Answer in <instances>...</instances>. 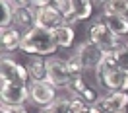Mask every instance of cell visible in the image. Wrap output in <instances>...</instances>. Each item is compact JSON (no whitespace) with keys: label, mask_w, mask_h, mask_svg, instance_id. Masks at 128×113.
<instances>
[{"label":"cell","mask_w":128,"mask_h":113,"mask_svg":"<svg viewBox=\"0 0 128 113\" xmlns=\"http://www.w3.org/2000/svg\"><path fill=\"white\" fill-rule=\"evenodd\" d=\"M58 43H56L54 31H48L43 29L39 25L31 27L29 31L24 33V39H22V53H25L27 56H47V55H54L58 51Z\"/></svg>","instance_id":"obj_1"},{"label":"cell","mask_w":128,"mask_h":113,"mask_svg":"<svg viewBox=\"0 0 128 113\" xmlns=\"http://www.w3.org/2000/svg\"><path fill=\"white\" fill-rule=\"evenodd\" d=\"M88 39L91 41V43H95L103 53H111V51H114V49L120 45V41H122V39H118V37H116V35H114V33H112L101 20H97L95 24H91L88 27Z\"/></svg>","instance_id":"obj_2"},{"label":"cell","mask_w":128,"mask_h":113,"mask_svg":"<svg viewBox=\"0 0 128 113\" xmlns=\"http://www.w3.org/2000/svg\"><path fill=\"white\" fill-rule=\"evenodd\" d=\"M47 80L56 86L58 90H64L70 80H72V72L68 68L66 59H58V56H48L47 59Z\"/></svg>","instance_id":"obj_3"},{"label":"cell","mask_w":128,"mask_h":113,"mask_svg":"<svg viewBox=\"0 0 128 113\" xmlns=\"http://www.w3.org/2000/svg\"><path fill=\"white\" fill-rule=\"evenodd\" d=\"M97 74V88L107 92H128V74L120 68L112 70H95Z\"/></svg>","instance_id":"obj_4"},{"label":"cell","mask_w":128,"mask_h":113,"mask_svg":"<svg viewBox=\"0 0 128 113\" xmlns=\"http://www.w3.org/2000/svg\"><path fill=\"white\" fill-rule=\"evenodd\" d=\"M29 72L25 65L18 63L14 59H10L8 55L2 56V63H0V82H20L25 86H31L29 84Z\"/></svg>","instance_id":"obj_5"},{"label":"cell","mask_w":128,"mask_h":113,"mask_svg":"<svg viewBox=\"0 0 128 113\" xmlns=\"http://www.w3.org/2000/svg\"><path fill=\"white\" fill-rule=\"evenodd\" d=\"M29 99L35 105L47 109V107H50L58 99V88L52 86L48 80L31 82V86H29Z\"/></svg>","instance_id":"obj_6"},{"label":"cell","mask_w":128,"mask_h":113,"mask_svg":"<svg viewBox=\"0 0 128 113\" xmlns=\"http://www.w3.org/2000/svg\"><path fill=\"white\" fill-rule=\"evenodd\" d=\"M74 55L78 56V61L82 63L84 70H86V72H91V70H97V68H99L105 53L97 47L95 43H91L89 39H86L84 43H80V45L76 47Z\"/></svg>","instance_id":"obj_7"},{"label":"cell","mask_w":128,"mask_h":113,"mask_svg":"<svg viewBox=\"0 0 128 113\" xmlns=\"http://www.w3.org/2000/svg\"><path fill=\"white\" fill-rule=\"evenodd\" d=\"M0 97L6 105H24L29 99V86L20 82H0Z\"/></svg>","instance_id":"obj_8"},{"label":"cell","mask_w":128,"mask_h":113,"mask_svg":"<svg viewBox=\"0 0 128 113\" xmlns=\"http://www.w3.org/2000/svg\"><path fill=\"white\" fill-rule=\"evenodd\" d=\"M64 24H66V22H64L62 14H60L54 6H47V8L35 10V25H39L43 29L56 31V29L62 27Z\"/></svg>","instance_id":"obj_9"},{"label":"cell","mask_w":128,"mask_h":113,"mask_svg":"<svg viewBox=\"0 0 128 113\" xmlns=\"http://www.w3.org/2000/svg\"><path fill=\"white\" fill-rule=\"evenodd\" d=\"M97 103L105 113H124L128 107V92H109L99 96Z\"/></svg>","instance_id":"obj_10"},{"label":"cell","mask_w":128,"mask_h":113,"mask_svg":"<svg viewBox=\"0 0 128 113\" xmlns=\"http://www.w3.org/2000/svg\"><path fill=\"white\" fill-rule=\"evenodd\" d=\"M22 39H24V31L18 29L16 25L4 27L2 33H0V45H2L4 55H8V53H14V51H18V49H22Z\"/></svg>","instance_id":"obj_11"},{"label":"cell","mask_w":128,"mask_h":113,"mask_svg":"<svg viewBox=\"0 0 128 113\" xmlns=\"http://www.w3.org/2000/svg\"><path fill=\"white\" fill-rule=\"evenodd\" d=\"M25 68H27V72H29L31 82L47 80V59H45V56H37V55L27 56Z\"/></svg>","instance_id":"obj_12"},{"label":"cell","mask_w":128,"mask_h":113,"mask_svg":"<svg viewBox=\"0 0 128 113\" xmlns=\"http://www.w3.org/2000/svg\"><path fill=\"white\" fill-rule=\"evenodd\" d=\"M99 20H101L118 39L128 35V18L126 16H105V14H101Z\"/></svg>","instance_id":"obj_13"},{"label":"cell","mask_w":128,"mask_h":113,"mask_svg":"<svg viewBox=\"0 0 128 113\" xmlns=\"http://www.w3.org/2000/svg\"><path fill=\"white\" fill-rule=\"evenodd\" d=\"M18 29L22 31H29L31 27H35V10L31 6H25V8H18L16 10V16H14V24Z\"/></svg>","instance_id":"obj_14"},{"label":"cell","mask_w":128,"mask_h":113,"mask_svg":"<svg viewBox=\"0 0 128 113\" xmlns=\"http://www.w3.org/2000/svg\"><path fill=\"white\" fill-rule=\"evenodd\" d=\"M54 37L60 49H70L74 45V41H76V29H74V25L64 24L62 27H58L54 31Z\"/></svg>","instance_id":"obj_15"},{"label":"cell","mask_w":128,"mask_h":113,"mask_svg":"<svg viewBox=\"0 0 128 113\" xmlns=\"http://www.w3.org/2000/svg\"><path fill=\"white\" fill-rule=\"evenodd\" d=\"M93 0H72L74 16L78 18V22H86L93 14Z\"/></svg>","instance_id":"obj_16"},{"label":"cell","mask_w":128,"mask_h":113,"mask_svg":"<svg viewBox=\"0 0 128 113\" xmlns=\"http://www.w3.org/2000/svg\"><path fill=\"white\" fill-rule=\"evenodd\" d=\"M52 6H54L60 14H62L64 22L68 25H74L78 24V18L74 16V8H72V0H54L52 2Z\"/></svg>","instance_id":"obj_17"},{"label":"cell","mask_w":128,"mask_h":113,"mask_svg":"<svg viewBox=\"0 0 128 113\" xmlns=\"http://www.w3.org/2000/svg\"><path fill=\"white\" fill-rule=\"evenodd\" d=\"M105 16H126L128 18V0H109L103 6Z\"/></svg>","instance_id":"obj_18"},{"label":"cell","mask_w":128,"mask_h":113,"mask_svg":"<svg viewBox=\"0 0 128 113\" xmlns=\"http://www.w3.org/2000/svg\"><path fill=\"white\" fill-rule=\"evenodd\" d=\"M0 4H2V20H0V27L4 29V27H10V25L14 24V16H16L18 6L12 2V0H0Z\"/></svg>","instance_id":"obj_19"},{"label":"cell","mask_w":128,"mask_h":113,"mask_svg":"<svg viewBox=\"0 0 128 113\" xmlns=\"http://www.w3.org/2000/svg\"><path fill=\"white\" fill-rule=\"evenodd\" d=\"M112 56H114L116 68L128 74V41H120V45L112 51Z\"/></svg>","instance_id":"obj_20"},{"label":"cell","mask_w":128,"mask_h":113,"mask_svg":"<svg viewBox=\"0 0 128 113\" xmlns=\"http://www.w3.org/2000/svg\"><path fill=\"white\" fill-rule=\"evenodd\" d=\"M89 105L82 97H70L66 103V113H88Z\"/></svg>","instance_id":"obj_21"},{"label":"cell","mask_w":128,"mask_h":113,"mask_svg":"<svg viewBox=\"0 0 128 113\" xmlns=\"http://www.w3.org/2000/svg\"><path fill=\"white\" fill-rule=\"evenodd\" d=\"M70 97H72V96H60V94H58V99H56L50 107L43 109L41 113H66V103H68Z\"/></svg>","instance_id":"obj_22"},{"label":"cell","mask_w":128,"mask_h":113,"mask_svg":"<svg viewBox=\"0 0 128 113\" xmlns=\"http://www.w3.org/2000/svg\"><path fill=\"white\" fill-rule=\"evenodd\" d=\"M0 111L2 113H27L25 105H6V103H0Z\"/></svg>","instance_id":"obj_23"},{"label":"cell","mask_w":128,"mask_h":113,"mask_svg":"<svg viewBox=\"0 0 128 113\" xmlns=\"http://www.w3.org/2000/svg\"><path fill=\"white\" fill-rule=\"evenodd\" d=\"M54 0H31V6L33 10H41V8H47V6H52Z\"/></svg>","instance_id":"obj_24"},{"label":"cell","mask_w":128,"mask_h":113,"mask_svg":"<svg viewBox=\"0 0 128 113\" xmlns=\"http://www.w3.org/2000/svg\"><path fill=\"white\" fill-rule=\"evenodd\" d=\"M109 0H93V4H99V6H105Z\"/></svg>","instance_id":"obj_25"}]
</instances>
